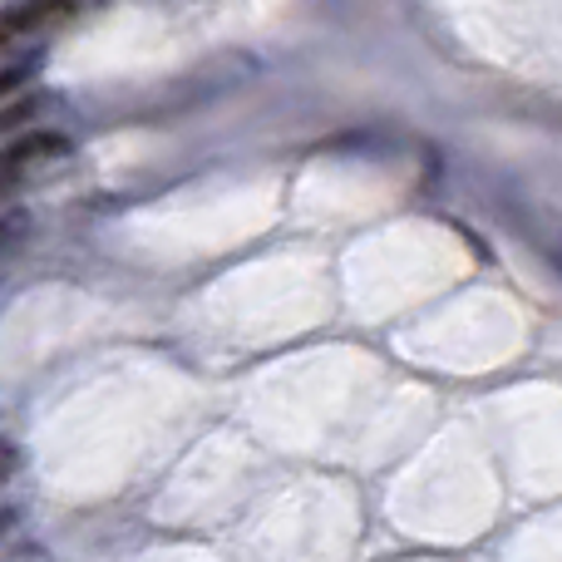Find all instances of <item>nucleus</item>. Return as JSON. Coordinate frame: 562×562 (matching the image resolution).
<instances>
[{"mask_svg":"<svg viewBox=\"0 0 562 562\" xmlns=\"http://www.w3.org/2000/svg\"><path fill=\"white\" fill-rule=\"evenodd\" d=\"M79 10H85V0H10V5H0V49H10L25 35H40V30L69 25Z\"/></svg>","mask_w":562,"mask_h":562,"instance_id":"1","label":"nucleus"},{"mask_svg":"<svg viewBox=\"0 0 562 562\" xmlns=\"http://www.w3.org/2000/svg\"><path fill=\"white\" fill-rule=\"evenodd\" d=\"M69 138L55 134V128H35V134H15L5 138V148H0V168H5L10 178H30L40 173V168L59 164V158H69Z\"/></svg>","mask_w":562,"mask_h":562,"instance_id":"2","label":"nucleus"},{"mask_svg":"<svg viewBox=\"0 0 562 562\" xmlns=\"http://www.w3.org/2000/svg\"><path fill=\"white\" fill-rule=\"evenodd\" d=\"M45 109V94H25V99H5V109H0V138H10L15 128H25L30 119Z\"/></svg>","mask_w":562,"mask_h":562,"instance_id":"3","label":"nucleus"},{"mask_svg":"<svg viewBox=\"0 0 562 562\" xmlns=\"http://www.w3.org/2000/svg\"><path fill=\"white\" fill-rule=\"evenodd\" d=\"M35 69H40V55H25V59H10V65H0V104H5V99H15L20 89L35 79Z\"/></svg>","mask_w":562,"mask_h":562,"instance_id":"4","label":"nucleus"},{"mask_svg":"<svg viewBox=\"0 0 562 562\" xmlns=\"http://www.w3.org/2000/svg\"><path fill=\"white\" fill-rule=\"evenodd\" d=\"M15 469H20V449L10 445V439H0V484H5Z\"/></svg>","mask_w":562,"mask_h":562,"instance_id":"5","label":"nucleus"},{"mask_svg":"<svg viewBox=\"0 0 562 562\" xmlns=\"http://www.w3.org/2000/svg\"><path fill=\"white\" fill-rule=\"evenodd\" d=\"M15 518H20V514H15V508H0V538H5V533H10V528H15Z\"/></svg>","mask_w":562,"mask_h":562,"instance_id":"6","label":"nucleus"},{"mask_svg":"<svg viewBox=\"0 0 562 562\" xmlns=\"http://www.w3.org/2000/svg\"><path fill=\"white\" fill-rule=\"evenodd\" d=\"M15 227H20V217H0V247L10 243V233H15Z\"/></svg>","mask_w":562,"mask_h":562,"instance_id":"7","label":"nucleus"},{"mask_svg":"<svg viewBox=\"0 0 562 562\" xmlns=\"http://www.w3.org/2000/svg\"><path fill=\"white\" fill-rule=\"evenodd\" d=\"M15 183H20V178H10L5 168H0V198H10V188H15Z\"/></svg>","mask_w":562,"mask_h":562,"instance_id":"8","label":"nucleus"}]
</instances>
